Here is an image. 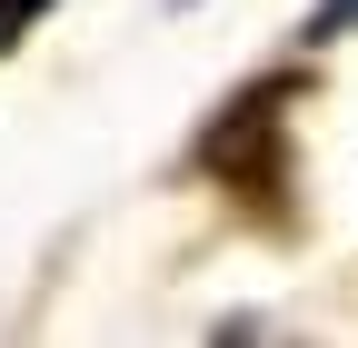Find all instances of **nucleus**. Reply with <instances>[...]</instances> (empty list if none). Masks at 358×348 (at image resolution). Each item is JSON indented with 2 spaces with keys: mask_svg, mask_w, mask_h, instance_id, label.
Wrapping results in <instances>:
<instances>
[{
  "mask_svg": "<svg viewBox=\"0 0 358 348\" xmlns=\"http://www.w3.org/2000/svg\"><path fill=\"white\" fill-rule=\"evenodd\" d=\"M289 100H299V80H259V90H239L209 119V140H199V169L229 199H249L259 219H279V199H289V119H279Z\"/></svg>",
  "mask_w": 358,
  "mask_h": 348,
  "instance_id": "1",
  "label": "nucleus"
},
{
  "mask_svg": "<svg viewBox=\"0 0 358 348\" xmlns=\"http://www.w3.org/2000/svg\"><path fill=\"white\" fill-rule=\"evenodd\" d=\"M338 30H358V0H319V10H308V30H299V40H338Z\"/></svg>",
  "mask_w": 358,
  "mask_h": 348,
  "instance_id": "2",
  "label": "nucleus"
},
{
  "mask_svg": "<svg viewBox=\"0 0 358 348\" xmlns=\"http://www.w3.org/2000/svg\"><path fill=\"white\" fill-rule=\"evenodd\" d=\"M30 20H50V0H0V50H20Z\"/></svg>",
  "mask_w": 358,
  "mask_h": 348,
  "instance_id": "3",
  "label": "nucleus"
}]
</instances>
